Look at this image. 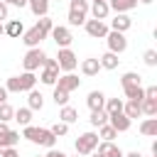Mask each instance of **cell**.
Masks as SVG:
<instances>
[{"label":"cell","instance_id":"obj_1","mask_svg":"<svg viewBox=\"0 0 157 157\" xmlns=\"http://www.w3.org/2000/svg\"><path fill=\"white\" fill-rule=\"evenodd\" d=\"M22 137H27V140H29V142H34V145L49 147V150H54V145H56V137L49 132V128H34V125H25V128H22Z\"/></svg>","mask_w":157,"mask_h":157},{"label":"cell","instance_id":"obj_2","mask_svg":"<svg viewBox=\"0 0 157 157\" xmlns=\"http://www.w3.org/2000/svg\"><path fill=\"white\" fill-rule=\"evenodd\" d=\"M74 147H76V155H81V157L91 155V152L98 147V132H93V130H88V132H81V135L76 137Z\"/></svg>","mask_w":157,"mask_h":157},{"label":"cell","instance_id":"obj_3","mask_svg":"<svg viewBox=\"0 0 157 157\" xmlns=\"http://www.w3.org/2000/svg\"><path fill=\"white\" fill-rule=\"evenodd\" d=\"M44 59H47L44 49H42V47H34V49H27V54H25V59H22V66H25V71H32V74H34L37 69H42Z\"/></svg>","mask_w":157,"mask_h":157},{"label":"cell","instance_id":"obj_4","mask_svg":"<svg viewBox=\"0 0 157 157\" xmlns=\"http://www.w3.org/2000/svg\"><path fill=\"white\" fill-rule=\"evenodd\" d=\"M56 64H59V71L71 74V71L78 66V56L71 52V47H66V49H59V52H56Z\"/></svg>","mask_w":157,"mask_h":157},{"label":"cell","instance_id":"obj_5","mask_svg":"<svg viewBox=\"0 0 157 157\" xmlns=\"http://www.w3.org/2000/svg\"><path fill=\"white\" fill-rule=\"evenodd\" d=\"M56 78H59V64H56V59H44V64H42V74H39V81L44 83V86H54L56 83Z\"/></svg>","mask_w":157,"mask_h":157},{"label":"cell","instance_id":"obj_6","mask_svg":"<svg viewBox=\"0 0 157 157\" xmlns=\"http://www.w3.org/2000/svg\"><path fill=\"white\" fill-rule=\"evenodd\" d=\"M49 34H52V39L56 42V47H59V49H66V47H71V42H74L71 29H69V27H64V25H54Z\"/></svg>","mask_w":157,"mask_h":157},{"label":"cell","instance_id":"obj_7","mask_svg":"<svg viewBox=\"0 0 157 157\" xmlns=\"http://www.w3.org/2000/svg\"><path fill=\"white\" fill-rule=\"evenodd\" d=\"M105 42H108V52H113V54H123L128 49V37L123 32H113L110 29L105 34Z\"/></svg>","mask_w":157,"mask_h":157},{"label":"cell","instance_id":"obj_8","mask_svg":"<svg viewBox=\"0 0 157 157\" xmlns=\"http://www.w3.org/2000/svg\"><path fill=\"white\" fill-rule=\"evenodd\" d=\"M83 27H86V34H88V37H93V39H105V34L110 32V29H108V25H105V22H101V20H86V22H83Z\"/></svg>","mask_w":157,"mask_h":157},{"label":"cell","instance_id":"obj_9","mask_svg":"<svg viewBox=\"0 0 157 157\" xmlns=\"http://www.w3.org/2000/svg\"><path fill=\"white\" fill-rule=\"evenodd\" d=\"M42 39H47V34H44V32H42L37 25L22 32V42H25V47H27V49H34V47H39V44H42Z\"/></svg>","mask_w":157,"mask_h":157},{"label":"cell","instance_id":"obj_10","mask_svg":"<svg viewBox=\"0 0 157 157\" xmlns=\"http://www.w3.org/2000/svg\"><path fill=\"white\" fill-rule=\"evenodd\" d=\"M56 88H61V91H66V93H71V91H76L78 86H81V78L71 71V74H61L59 78H56V83H54Z\"/></svg>","mask_w":157,"mask_h":157},{"label":"cell","instance_id":"obj_11","mask_svg":"<svg viewBox=\"0 0 157 157\" xmlns=\"http://www.w3.org/2000/svg\"><path fill=\"white\" fill-rule=\"evenodd\" d=\"M108 125L115 130V132H125V130H130V125H132V120L120 110V113H110L108 115Z\"/></svg>","mask_w":157,"mask_h":157},{"label":"cell","instance_id":"obj_12","mask_svg":"<svg viewBox=\"0 0 157 157\" xmlns=\"http://www.w3.org/2000/svg\"><path fill=\"white\" fill-rule=\"evenodd\" d=\"M88 12L93 15V20H105L108 15H110V7H108V0H91V7H88Z\"/></svg>","mask_w":157,"mask_h":157},{"label":"cell","instance_id":"obj_13","mask_svg":"<svg viewBox=\"0 0 157 157\" xmlns=\"http://www.w3.org/2000/svg\"><path fill=\"white\" fill-rule=\"evenodd\" d=\"M108 7H110L115 15H128L130 10L137 7V0H108Z\"/></svg>","mask_w":157,"mask_h":157},{"label":"cell","instance_id":"obj_14","mask_svg":"<svg viewBox=\"0 0 157 157\" xmlns=\"http://www.w3.org/2000/svg\"><path fill=\"white\" fill-rule=\"evenodd\" d=\"M130 27H132V20H130L128 15H115V17L110 20V27H108V29H113V32H123V34H125Z\"/></svg>","mask_w":157,"mask_h":157},{"label":"cell","instance_id":"obj_15","mask_svg":"<svg viewBox=\"0 0 157 157\" xmlns=\"http://www.w3.org/2000/svg\"><path fill=\"white\" fill-rule=\"evenodd\" d=\"M98 71H101V61L96 56H88V59L81 61V74L83 76H98Z\"/></svg>","mask_w":157,"mask_h":157},{"label":"cell","instance_id":"obj_16","mask_svg":"<svg viewBox=\"0 0 157 157\" xmlns=\"http://www.w3.org/2000/svg\"><path fill=\"white\" fill-rule=\"evenodd\" d=\"M27 7L32 10L34 17H47L49 15V0H27Z\"/></svg>","mask_w":157,"mask_h":157},{"label":"cell","instance_id":"obj_17","mask_svg":"<svg viewBox=\"0 0 157 157\" xmlns=\"http://www.w3.org/2000/svg\"><path fill=\"white\" fill-rule=\"evenodd\" d=\"M27 108H29V110H42V108H44V96H42L37 88L27 91Z\"/></svg>","mask_w":157,"mask_h":157},{"label":"cell","instance_id":"obj_18","mask_svg":"<svg viewBox=\"0 0 157 157\" xmlns=\"http://www.w3.org/2000/svg\"><path fill=\"white\" fill-rule=\"evenodd\" d=\"M103 103H105V93H103V91H91V93L86 96V105H88L91 110H101Z\"/></svg>","mask_w":157,"mask_h":157},{"label":"cell","instance_id":"obj_19","mask_svg":"<svg viewBox=\"0 0 157 157\" xmlns=\"http://www.w3.org/2000/svg\"><path fill=\"white\" fill-rule=\"evenodd\" d=\"M120 86L123 88H130V86H142V76L137 71H125L120 76Z\"/></svg>","mask_w":157,"mask_h":157},{"label":"cell","instance_id":"obj_20","mask_svg":"<svg viewBox=\"0 0 157 157\" xmlns=\"http://www.w3.org/2000/svg\"><path fill=\"white\" fill-rule=\"evenodd\" d=\"M17 78H20V93H27V91H32V88H34V83H37V76H34L32 71H25V74H20Z\"/></svg>","mask_w":157,"mask_h":157},{"label":"cell","instance_id":"obj_21","mask_svg":"<svg viewBox=\"0 0 157 157\" xmlns=\"http://www.w3.org/2000/svg\"><path fill=\"white\" fill-rule=\"evenodd\" d=\"M140 110H142L145 118H157V98H142Z\"/></svg>","mask_w":157,"mask_h":157},{"label":"cell","instance_id":"obj_22","mask_svg":"<svg viewBox=\"0 0 157 157\" xmlns=\"http://www.w3.org/2000/svg\"><path fill=\"white\" fill-rule=\"evenodd\" d=\"M22 32H25L22 20H7L5 22V34L7 37H22Z\"/></svg>","mask_w":157,"mask_h":157},{"label":"cell","instance_id":"obj_23","mask_svg":"<svg viewBox=\"0 0 157 157\" xmlns=\"http://www.w3.org/2000/svg\"><path fill=\"white\" fill-rule=\"evenodd\" d=\"M59 120L66 123V125H71V123L78 120V110L71 108V105H61V110H59Z\"/></svg>","mask_w":157,"mask_h":157},{"label":"cell","instance_id":"obj_24","mask_svg":"<svg viewBox=\"0 0 157 157\" xmlns=\"http://www.w3.org/2000/svg\"><path fill=\"white\" fill-rule=\"evenodd\" d=\"M140 132L145 137H157V118H145L140 123Z\"/></svg>","mask_w":157,"mask_h":157},{"label":"cell","instance_id":"obj_25","mask_svg":"<svg viewBox=\"0 0 157 157\" xmlns=\"http://www.w3.org/2000/svg\"><path fill=\"white\" fill-rule=\"evenodd\" d=\"M101 69H108V71H113V69H118V64H120V59H118V54H113V52H105L101 59Z\"/></svg>","mask_w":157,"mask_h":157},{"label":"cell","instance_id":"obj_26","mask_svg":"<svg viewBox=\"0 0 157 157\" xmlns=\"http://www.w3.org/2000/svg\"><path fill=\"white\" fill-rule=\"evenodd\" d=\"M123 113H125L130 120L140 118V115H142V110H140V101H125V103H123Z\"/></svg>","mask_w":157,"mask_h":157},{"label":"cell","instance_id":"obj_27","mask_svg":"<svg viewBox=\"0 0 157 157\" xmlns=\"http://www.w3.org/2000/svg\"><path fill=\"white\" fill-rule=\"evenodd\" d=\"M20 142V132L17 130H7L2 137H0V150H7V147H15Z\"/></svg>","mask_w":157,"mask_h":157},{"label":"cell","instance_id":"obj_28","mask_svg":"<svg viewBox=\"0 0 157 157\" xmlns=\"http://www.w3.org/2000/svg\"><path fill=\"white\" fill-rule=\"evenodd\" d=\"M12 120H17V123H20L22 128H25V125H32V110H29L27 105H25V108H17V110H15V118H12Z\"/></svg>","mask_w":157,"mask_h":157},{"label":"cell","instance_id":"obj_29","mask_svg":"<svg viewBox=\"0 0 157 157\" xmlns=\"http://www.w3.org/2000/svg\"><path fill=\"white\" fill-rule=\"evenodd\" d=\"M123 98H105V103H103V110L110 115V113H120L123 110Z\"/></svg>","mask_w":157,"mask_h":157},{"label":"cell","instance_id":"obj_30","mask_svg":"<svg viewBox=\"0 0 157 157\" xmlns=\"http://www.w3.org/2000/svg\"><path fill=\"white\" fill-rule=\"evenodd\" d=\"M88 123H91L93 128H101V125H105V123H108V113H105L103 108H101V110H91Z\"/></svg>","mask_w":157,"mask_h":157},{"label":"cell","instance_id":"obj_31","mask_svg":"<svg viewBox=\"0 0 157 157\" xmlns=\"http://www.w3.org/2000/svg\"><path fill=\"white\" fill-rule=\"evenodd\" d=\"M115 137H118V132H115V130H113V128H110L108 123L98 128V140H105V142H113Z\"/></svg>","mask_w":157,"mask_h":157},{"label":"cell","instance_id":"obj_32","mask_svg":"<svg viewBox=\"0 0 157 157\" xmlns=\"http://www.w3.org/2000/svg\"><path fill=\"white\" fill-rule=\"evenodd\" d=\"M88 7H91L88 0H69V10H71V12H83V15H88Z\"/></svg>","mask_w":157,"mask_h":157},{"label":"cell","instance_id":"obj_33","mask_svg":"<svg viewBox=\"0 0 157 157\" xmlns=\"http://www.w3.org/2000/svg\"><path fill=\"white\" fill-rule=\"evenodd\" d=\"M15 118V108L10 103H0V123H10Z\"/></svg>","mask_w":157,"mask_h":157},{"label":"cell","instance_id":"obj_34","mask_svg":"<svg viewBox=\"0 0 157 157\" xmlns=\"http://www.w3.org/2000/svg\"><path fill=\"white\" fill-rule=\"evenodd\" d=\"M66 20H69V25H71V27H81V25L86 22V15H83V12H71V10H69Z\"/></svg>","mask_w":157,"mask_h":157},{"label":"cell","instance_id":"obj_35","mask_svg":"<svg viewBox=\"0 0 157 157\" xmlns=\"http://www.w3.org/2000/svg\"><path fill=\"white\" fill-rule=\"evenodd\" d=\"M52 98H54V103H56V105H69V93H66V91H61V88H56V86H54Z\"/></svg>","mask_w":157,"mask_h":157},{"label":"cell","instance_id":"obj_36","mask_svg":"<svg viewBox=\"0 0 157 157\" xmlns=\"http://www.w3.org/2000/svg\"><path fill=\"white\" fill-rule=\"evenodd\" d=\"M49 132H52V135H54V137H56V140H59V137H64V135H66V132H69V125H66V123H61V120H59V123H54V125H52V128H49Z\"/></svg>","mask_w":157,"mask_h":157},{"label":"cell","instance_id":"obj_37","mask_svg":"<svg viewBox=\"0 0 157 157\" xmlns=\"http://www.w3.org/2000/svg\"><path fill=\"white\" fill-rule=\"evenodd\" d=\"M103 157H125V152H123L115 142H108V147L103 150Z\"/></svg>","mask_w":157,"mask_h":157},{"label":"cell","instance_id":"obj_38","mask_svg":"<svg viewBox=\"0 0 157 157\" xmlns=\"http://www.w3.org/2000/svg\"><path fill=\"white\" fill-rule=\"evenodd\" d=\"M142 61H145V66L155 69V66H157V52H155V49H147V52L142 54Z\"/></svg>","mask_w":157,"mask_h":157},{"label":"cell","instance_id":"obj_39","mask_svg":"<svg viewBox=\"0 0 157 157\" xmlns=\"http://www.w3.org/2000/svg\"><path fill=\"white\" fill-rule=\"evenodd\" d=\"M37 27H39L44 34H49V32H52V27H54V22H52L49 17H39V20H37Z\"/></svg>","mask_w":157,"mask_h":157},{"label":"cell","instance_id":"obj_40","mask_svg":"<svg viewBox=\"0 0 157 157\" xmlns=\"http://www.w3.org/2000/svg\"><path fill=\"white\" fill-rule=\"evenodd\" d=\"M7 15H10V7H7V5L0 0V22H7V20H10Z\"/></svg>","mask_w":157,"mask_h":157},{"label":"cell","instance_id":"obj_41","mask_svg":"<svg viewBox=\"0 0 157 157\" xmlns=\"http://www.w3.org/2000/svg\"><path fill=\"white\" fill-rule=\"evenodd\" d=\"M7 7L12 5V7H27V0H2Z\"/></svg>","mask_w":157,"mask_h":157},{"label":"cell","instance_id":"obj_42","mask_svg":"<svg viewBox=\"0 0 157 157\" xmlns=\"http://www.w3.org/2000/svg\"><path fill=\"white\" fill-rule=\"evenodd\" d=\"M145 98H157V86H147L145 88Z\"/></svg>","mask_w":157,"mask_h":157},{"label":"cell","instance_id":"obj_43","mask_svg":"<svg viewBox=\"0 0 157 157\" xmlns=\"http://www.w3.org/2000/svg\"><path fill=\"white\" fill-rule=\"evenodd\" d=\"M44 157H69V155H66V152H61V150H56V147H54V150H49V152H47V155H44Z\"/></svg>","mask_w":157,"mask_h":157},{"label":"cell","instance_id":"obj_44","mask_svg":"<svg viewBox=\"0 0 157 157\" xmlns=\"http://www.w3.org/2000/svg\"><path fill=\"white\" fill-rule=\"evenodd\" d=\"M5 157H20V155H17L15 147H7V150H5Z\"/></svg>","mask_w":157,"mask_h":157},{"label":"cell","instance_id":"obj_45","mask_svg":"<svg viewBox=\"0 0 157 157\" xmlns=\"http://www.w3.org/2000/svg\"><path fill=\"white\" fill-rule=\"evenodd\" d=\"M0 103H7V91H5V86H0Z\"/></svg>","mask_w":157,"mask_h":157},{"label":"cell","instance_id":"obj_46","mask_svg":"<svg viewBox=\"0 0 157 157\" xmlns=\"http://www.w3.org/2000/svg\"><path fill=\"white\" fill-rule=\"evenodd\" d=\"M7 130H10V125H7V123H0V137H2Z\"/></svg>","mask_w":157,"mask_h":157},{"label":"cell","instance_id":"obj_47","mask_svg":"<svg viewBox=\"0 0 157 157\" xmlns=\"http://www.w3.org/2000/svg\"><path fill=\"white\" fill-rule=\"evenodd\" d=\"M125 157H142V155H140L137 150H132V152H125Z\"/></svg>","mask_w":157,"mask_h":157},{"label":"cell","instance_id":"obj_48","mask_svg":"<svg viewBox=\"0 0 157 157\" xmlns=\"http://www.w3.org/2000/svg\"><path fill=\"white\" fill-rule=\"evenodd\" d=\"M5 34V22H0V37Z\"/></svg>","mask_w":157,"mask_h":157},{"label":"cell","instance_id":"obj_49","mask_svg":"<svg viewBox=\"0 0 157 157\" xmlns=\"http://www.w3.org/2000/svg\"><path fill=\"white\" fill-rule=\"evenodd\" d=\"M91 157H103V155H101V152H96V150H93V152H91Z\"/></svg>","mask_w":157,"mask_h":157},{"label":"cell","instance_id":"obj_50","mask_svg":"<svg viewBox=\"0 0 157 157\" xmlns=\"http://www.w3.org/2000/svg\"><path fill=\"white\" fill-rule=\"evenodd\" d=\"M137 2H142V5H150V2H155V0H137Z\"/></svg>","mask_w":157,"mask_h":157},{"label":"cell","instance_id":"obj_51","mask_svg":"<svg viewBox=\"0 0 157 157\" xmlns=\"http://www.w3.org/2000/svg\"><path fill=\"white\" fill-rule=\"evenodd\" d=\"M0 157H5V150H0Z\"/></svg>","mask_w":157,"mask_h":157},{"label":"cell","instance_id":"obj_52","mask_svg":"<svg viewBox=\"0 0 157 157\" xmlns=\"http://www.w3.org/2000/svg\"><path fill=\"white\" fill-rule=\"evenodd\" d=\"M49 2H52V0H49ZM54 2H61V0H54Z\"/></svg>","mask_w":157,"mask_h":157},{"label":"cell","instance_id":"obj_53","mask_svg":"<svg viewBox=\"0 0 157 157\" xmlns=\"http://www.w3.org/2000/svg\"><path fill=\"white\" fill-rule=\"evenodd\" d=\"M37 157H44V155H37Z\"/></svg>","mask_w":157,"mask_h":157},{"label":"cell","instance_id":"obj_54","mask_svg":"<svg viewBox=\"0 0 157 157\" xmlns=\"http://www.w3.org/2000/svg\"><path fill=\"white\" fill-rule=\"evenodd\" d=\"M76 157H81V155H76Z\"/></svg>","mask_w":157,"mask_h":157}]
</instances>
